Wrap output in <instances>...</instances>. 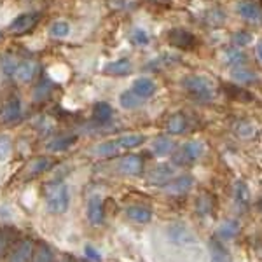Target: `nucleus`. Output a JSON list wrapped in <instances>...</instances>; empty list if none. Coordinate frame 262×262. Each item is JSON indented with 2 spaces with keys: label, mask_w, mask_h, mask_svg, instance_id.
Returning <instances> with one entry per match:
<instances>
[{
  "label": "nucleus",
  "mask_w": 262,
  "mask_h": 262,
  "mask_svg": "<svg viewBox=\"0 0 262 262\" xmlns=\"http://www.w3.org/2000/svg\"><path fill=\"white\" fill-rule=\"evenodd\" d=\"M70 205L69 187L61 182H54L46 187V206L51 213H65Z\"/></svg>",
  "instance_id": "f257e3e1"
},
{
  "label": "nucleus",
  "mask_w": 262,
  "mask_h": 262,
  "mask_svg": "<svg viewBox=\"0 0 262 262\" xmlns=\"http://www.w3.org/2000/svg\"><path fill=\"white\" fill-rule=\"evenodd\" d=\"M182 88L200 101H210L213 98V84L203 75L184 77L182 79Z\"/></svg>",
  "instance_id": "f03ea898"
},
{
  "label": "nucleus",
  "mask_w": 262,
  "mask_h": 262,
  "mask_svg": "<svg viewBox=\"0 0 262 262\" xmlns=\"http://www.w3.org/2000/svg\"><path fill=\"white\" fill-rule=\"evenodd\" d=\"M166 234H168V239H170L173 245H177V247L192 248L198 245L196 234H194V232L182 222H173L171 226L168 227Z\"/></svg>",
  "instance_id": "7ed1b4c3"
},
{
  "label": "nucleus",
  "mask_w": 262,
  "mask_h": 262,
  "mask_svg": "<svg viewBox=\"0 0 262 262\" xmlns=\"http://www.w3.org/2000/svg\"><path fill=\"white\" fill-rule=\"evenodd\" d=\"M203 152H205V145H203V142H196V140L187 142L180 147V150L175 154V159H173V161H175L177 164L194 163L201 158Z\"/></svg>",
  "instance_id": "20e7f679"
},
{
  "label": "nucleus",
  "mask_w": 262,
  "mask_h": 262,
  "mask_svg": "<svg viewBox=\"0 0 262 262\" xmlns=\"http://www.w3.org/2000/svg\"><path fill=\"white\" fill-rule=\"evenodd\" d=\"M40 14L39 12H25V14H19L18 18H14L9 25V32L14 33V35H23V33H28L30 30L35 28V25L39 23Z\"/></svg>",
  "instance_id": "39448f33"
},
{
  "label": "nucleus",
  "mask_w": 262,
  "mask_h": 262,
  "mask_svg": "<svg viewBox=\"0 0 262 262\" xmlns=\"http://www.w3.org/2000/svg\"><path fill=\"white\" fill-rule=\"evenodd\" d=\"M173 173H175L173 164H166V163L158 164L154 170H150L149 177H147V182L150 185H166L173 179Z\"/></svg>",
  "instance_id": "423d86ee"
},
{
  "label": "nucleus",
  "mask_w": 262,
  "mask_h": 262,
  "mask_svg": "<svg viewBox=\"0 0 262 262\" xmlns=\"http://www.w3.org/2000/svg\"><path fill=\"white\" fill-rule=\"evenodd\" d=\"M192 185H194V179L191 175H180V177H177V179H171L168 182V184L164 185V191L168 194H171V196H182V194L191 191Z\"/></svg>",
  "instance_id": "0eeeda50"
},
{
  "label": "nucleus",
  "mask_w": 262,
  "mask_h": 262,
  "mask_svg": "<svg viewBox=\"0 0 262 262\" xmlns=\"http://www.w3.org/2000/svg\"><path fill=\"white\" fill-rule=\"evenodd\" d=\"M131 91H133L135 95L140 96V98L147 100L156 95L158 86H156V82L152 81L150 77H138V79H135L133 86H131Z\"/></svg>",
  "instance_id": "6e6552de"
},
{
  "label": "nucleus",
  "mask_w": 262,
  "mask_h": 262,
  "mask_svg": "<svg viewBox=\"0 0 262 262\" xmlns=\"http://www.w3.org/2000/svg\"><path fill=\"white\" fill-rule=\"evenodd\" d=\"M170 42L177 48L182 49H191L196 44V39H194L192 33H189L187 30H182V28H175V30L170 32Z\"/></svg>",
  "instance_id": "1a4fd4ad"
},
{
  "label": "nucleus",
  "mask_w": 262,
  "mask_h": 262,
  "mask_svg": "<svg viewBox=\"0 0 262 262\" xmlns=\"http://www.w3.org/2000/svg\"><path fill=\"white\" fill-rule=\"evenodd\" d=\"M208 250H210V262H232L231 252L219 239H212L208 243Z\"/></svg>",
  "instance_id": "9d476101"
},
{
  "label": "nucleus",
  "mask_w": 262,
  "mask_h": 262,
  "mask_svg": "<svg viewBox=\"0 0 262 262\" xmlns=\"http://www.w3.org/2000/svg\"><path fill=\"white\" fill-rule=\"evenodd\" d=\"M19 116H21V101L18 98H11L0 108V119L4 122H12L19 119Z\"/></svg>",
  "instance_id": "9b49d317"
},
{
  "label": "nucleus",
  "mask_w": 262,
  "mask_h": 262,
  "mask_svg": "<svg viewBox=\"0 0 262 262\" xmlns=\"http://www.w3.org/2000/svg\"><path fill=\"white\" fill-rule=\"evenodd\" d=\"M236 11L242 18L248 19V21H260L262 19V11L259 6H255L253 2H248V0H243V2H238L236 6Z\"/></svg>",
  "instance_id": "f8f14e48"
},
{
  "label": "nucleus",
  "mask_w": 262,
  "mask_h": 262,
  "mask_svg": "<svg viewBox=\"0 0 262 262\" xmlns=\"http://www.w3.org/2000/svg\"><path fill=\"white\" fill-rule=\"evenodd\" d=\"M133 70V65L128 58H121V60H116V61H111L105 65L103 72L108 75H117V77H122V75H128L131 74Z\"/></svg>",
  "instance_id": "ddd939ff"
},
{
  "label": "nucleus",
  "mask_w": 262,
  "mask_h": 262,
  "mask_svg": "<svg viewBox=\"0 0 262 262\" xmlns=\"http://www.w3.org/2000/svg\"><path fill=\"white\" fill-rule=\"evenodd\" d=\"M88 221H90L93 226L103 224V205H101V200L98 196L91 198V200L88 201Z\"/></svg>",
  "instance_id": "4468645a"
},
{
  "label": "nucleus",
  "mask_w": 262,
  "mask_h": 262,
  "mask_svg": "<svg viewBox=\"0 0 262 262\" xmlns=\"http://www.w3.org/2000/svg\"><path fill=\"white\" fill-rule=\"evenodd\" d=\"M126 217L129 219V221L137 222V224H147L150 222L152 219V212L149 208H145V206H140V205H131L126 208Z\"/></svg>",
  "instance_id": "2eb2a0df"
},
{
  "label": "nucleus",
  "mask_w": 262,
  "mask_h": 262,
  "mask_svg": "<svg viewBox=\"0 0 262 262\" xmlns=\"http://www.w3.org/2000/svg\"><path fill=\"white\" fill-rule=\"evenodd\" d=\"M30 259H33V243L30 239H25L12 252L9 262H30Z\"/></svg>",
  "instance_id": "dca6fc26"
},
{
  "label": "nucleus",
  "mask_w": 262,
  "mask_h": 262,
  "mask_svg": "<svg viewBox=\"0 0 262 262\" xmlns=\"http://www.w3.org/2000/svg\"><path fill=\"white\" fill-rule=\"evenodd\" d=\"M142 168H143L142 159L135 154L126 156V158H122L119 163V170L122 173H126V175H138V173H142Z\"/></svg>",
  "instance_id": "f3484780"
},
{
  "label": "nucleus",
  "mask_w": 262,
  "mask_h": 262,
  "mask_svg": "<svg viewBox=\"0 0 262 262\" xmlns=\"http://www.w3.org/2000/svg\"><path fill=\"white\" fill-rule=\"evenodd\" d=\"M37 70H39V67H37L35 61H23V63H19L14 77L18 79L19 82H30L37 75Z\"/></svg>",
  "instance_id": "a211bd4d"
},
{
  "label": "nucleus",
  "mask_w": 262,
  "mask_h": 262,
  "mask_svg": "<svg viewBox=\"0 0 262 262\" xmlns=\"http://www.w3.org/2000/svg\"><path fill=\"white\" fill-rule=\"evenodd\" d=\"M175 149V142L170 137H158L152 142V152H154L158 158H164V156L171 154Z\"/></svg>",
  "instance_id": "6ab92c4d"
},
{
  "label": "nucleus",
  "mask_w": 262,
  "mask_h": 262,
  "mask_svg": "<svg viewBox=\"0 0 262 262\" xmlns=\"http://www.w3.org/2000/svg\"><path fill=\"white\" fill-rule=\"evenodd\" d=\"M143 101H145V100L140 98L138 95H135V93L131 91V90L124 91V93H121V96H119L121 107H122V108H126V111H135V108L142 107Z\"/></svg>",
  "instance_id": "aec40b11"
},
{
  "label": "nucleus",
  "mask_w": 262,
  "mask_h": 262,
  "mask_svg": "<svg viewBox=\"0 0 262 262\" xmlns=\"http://www.w3.org/2000/svg\"><path fill=\"white\" fill-rule=\"evenodd\" d=\"M117 145L121 149H135V147H140L145 142V137L138 133H128V135H121L119 138H116Z\"/></svg>",
  "instance_id": "412c9836"
},
{
  "label": "nucleus",
  "mask_w": 262,
  "mask_h": 262,
  "mask_svg": "<svg viewBox=\"0 0 262 262\" xmlns=\"http://www.w3.org/2000/svg\"><path fill=\"white\" fill-rule=\"evenodd\" d=\"M238 232H239V224L236 221H224L221 226H219V229H217L219 238H222V239L236 238V236H238Z\"/></svg>",
  "instance_id": "4be33fe9"
},
{
  "label": "nucleus",
  "mask_w": 262,
  "mask_h": 262,
  "mask_svg": "<svg viewBox=\"0 0 262 262\" xmlns=\"http://www.w3.org/2000/svg\"><path fill=\"white\" fill-rule=\"evenodd\" d=\"M187 128V121H185L184 114H173L166 124V129L170 135H182Z\"/></svg>",
  "instance_id": "5701e85b"
},
{
  "label": "nucleus",
  "mask_w": 262,
  "mask_h": 262,
  "mask_svg": "<svg viewBox=\"0 0 262 262\" xmlns=\"http://www.w3.org/2000/svg\"><path fill=\"white\" fill-rule=\"evenodd\" d=\"M18 67H19V61L16 56H12L9 53L0 56V70H2L6 75H14L16 70H18Z\"/></svg>",
  "instance_id": "b1692460"
},
{
  "label": "nucleus",
  "mask_w": 262,
  "mask_h": 262,
  "mask_svg": "<svg viewBox=\"0 0 262 262\" xmlns=\"http://www.w3.org/2000/svg\"><path fill=\"white\" fill-rule=\"evenodd\" d=\"M112 107L108 103H105V101H98L95 105V108H93V116L98 122H108L112 119Z\"/></svg>",
  "instance_id": "393cba45"
},
{
  "label": "nucleus",
  "mask_w": 262,
  "mask_h": 262,
  "mask_svg": "<svg viewBox=\"0 0 262 262\" xmlns=\"http://www.w3.org/2000/svg\"><path fill=\"white\" fill-rule=\"evenodd\" d=\"M119 150H121V147L117 145L116 140L103 142V143H100V145L95 147V154L100 156V158H111V156H116Z\"/></svg>",
  "instance_id": "a878e982"
},
{
  "label": "nucleus",
  "mask_w": 262,
  "mask_h": 262,
  "mask_svg": "<svg viewBox=\"0 0 262 262\" xmlns=\"http://www.w3.org/2000/svg\"><path fill=\"white\" fill-rule=\"evenodd\" d=\"M75 143V137H60V138H54L48 143V150L51 152H61L67 150L70 145Z\"/></svg>",
  "instance_id": "bb28decb"
},
{
  "label": "nucleus",
  "mask_w": 262,
  "mask_h": 262,
  "mask_svg": "<svg viewBox=\"0 0 262 262\" xmlns=\"http://www.w3.org/2000/svg\"><path fill=\"white\" fill-rule=\"evenodd\" d=\"M51 166H53V163H51V159L48 158L33 159L30 163V166H28V173H30V175H40V173L51 170Z\"/></svg>",
  "instance_id": "cd10ccee"
},
{
  "label": "nucleus",
  "mask_w": 262,
  "mask_h": 262,
  "mask_svg": "<svg viewBox=\"0 0 262 262\" xmlns=\"http://www.w3.org/2000/svg\"><path fill=\"white\" fill-rule=\"evenodd\" d=\"M49 33L53 37H56V39H65V37H69V33H70V25L67 23V21H61V19L54 21L49 28Z\"/></svg>",
  "instance_id": "c85d7f7f"
},
{
  "label": "nucleus",
  "mask_w": 262,
  "mask_h": 262,
  "mask_svg": "<svg viewBox=\"0 0 262 262\" xmlns=\"http://www.w3.org/2000/svg\"><path fill=\"white\" fill-rule=\"evenodd\" d=\"M232 79H234L236 82L248 84V82L255 81L257 75L253 74L250 69H234V70H232Z\"/></svg>",
  "instance_id": "c756f323"
},
{
  "label": "nucleus",
  "mask_w": 262,
  "mask_h": 262,
  "mask_svg": "<svg viewBox=\"0 0 262 262\" xmlns=\"http://www.w3.org/2000/svg\"><path fill=\"white\" fill-rule=\"evenodd\" d=\"M12 152V142L9 137L6 135H0V163L7 161Z\"/></svg>",
  "instance_id": "7c9ffc66"
},
{
  "label": "nucleus",
  "mask_w": 262,
  "mask_h": 262,
  "mask_svg": "<svg viewBox=\"0 0 262 262\" xmlns=\"http://www.w3.org/2000/svg\"><path fill=\"white\" fill-rule=\"evenodd\" d=\"M32 262H53V253H51L48 245H40L33 253Z\"/></svg>",
  "instance_id": "2f4dec72"
},
{
  "label": "nucleus",
  "mask_w": 262,
  "mask_h": 262,
  "mask_svg": "<svg viewBox=\"0 0 262 262\" xmlns=\"http://www.w3.org/2000/svg\"><path fill=\"white\" fill-rule=\"evenodd\" d=\"M212 206H213L212 200H210L206 194H203V196L198 198V201H196V212L200 215H208L212 212Z\"/></svg>",
  "instance_id": "473e14b6"
},
{
  "label": "nucleus",
  "mask_w": 262,
  "mask_h": 262,
  "mask_svg": "<svg viewBox=\"0 0 262 262\" xmlns=\"http://www.w3.org/2000/svg\"><path fill=\"white\" fill-rule=\"evenodd\" d=\"M226 61L229 63L231 67H234V65H239V63H243L245 61V54L242 53V51H238V49H227L226 51Z\"/></svg>",
  "instance_id": "72a5a7b5"
},
{
  "label": "nucleus",
  "mask_w": 262,
  "mask_h": 262,
  "mask_svg": "<svg viewBox=\"0 0 262 262\" xmlns=\"http://www.w3.org/2000/svg\"><path fill=\"white\" fill-rule=\"evenodd\" d=\"M236 200L243 205H248V201H250V192H248L247 184H243V182H238V185H236Z\"/></svg>",
  "instance_id": "f704fd0d"
},
{
  "label": "nucleus",
  "mask_w": 262,
  "mask_h": 262,
  "mask_svg": "<svg viewBox=\"0 0 262 262\" xmlns=\"http://www.w3.org/2000/svg\"><path fill=\"white\" fill-rule=\"evenodd\" d=\"M131 40L137 46H145V44H149V35H147V32L142 30V28H135L133 33H131Z\"/></svg>",
  "instance_id": "c9c22d12"
},
{
  "label": "nucleus",
  "mask_w": 262,
  "mask_h": 262,
  "mask_svg": "<svg viewBox=\"0 0 262 262\" xmlns=\"http://www.w3.org/2000/svg\"><path fill=\"white\" fill-rule=\"evenodd\" d=\"M232 40H234L236 46H247V44H250V42H252V35L248 32H238Z\"/></svg>",
  "instance_id": "e433bc0d"
},
{
  "label": "nucleus",
  "mask_w": 262,
  "mask_h": 262,
  "mask_svg": "<svg viewBox=\"0 0 262 262\" xmlns=\"http://www.w3.org/2000/svg\"><path fill=\"white\" fill-rule=\"evenodd\" d=\"M84 253H86L88 259L93 260V262H100V260H101L100 252L96 250V248L93 247V245H86V247H84Z\"/></svg>",
  "instance_id": "4c0bfd02"
},
{
  "label": "nucleus",
  "mask_w": 262,
  "mask_h": 262,
  "mask_svg": "<svg viewBox=\"0 0 262 262\" xmlns=\"http://www.w3.org/2000/svg\"><path fill=\"white\" fill-rule=\"evenodd\" d=\"M257 58H259L260 63H262V42L257 44Z\"/></svg>",
  "instance_id": "58836bf2"
},
{
  "label": "nucleus",
  "mask_w": 262,
  "mask_h": 262,
  "mask_svg": "<svg viewBox=\"0 0 262 262\" xmlns=\"http://www.w3.org/2000/svg\"><path fill=\"white\" fill-rule=\"evenodd\" d=\"M4 248H6V239H4V236L0 234V255L4 253Z\"/></svg>",
  "instance_id": "ea45409f"
},
{
  "label": "nucleus",
  "mask_w": 262,
  "mask_h": 262,
  "mask_svg": "<svg viewBox=\"0 0 262 262\" xmlns=\"http://www.w3.org/2000/svg\"><path fill=\"white\" fill-rule=\"evenodd\" d=\"M61 262H70V260H69V259H63Z\"/></svg>",
  "instance_id": "a19ab883"
},
{
  "label": "nucleus",
  "mask_w": 262,
  "mask_h": 262,
  "mask_svg": "<svg viewBox=\"0 0 262 262\" xmlns=\"http://www.w3.org/2000/svg\"><path fill=\"white\" fill-rule=\"evenodd\" d=\"M0 40H2V32H0Z\"/></svg>",
  "instance_id": "79ce46f5"
}]
</instances>
